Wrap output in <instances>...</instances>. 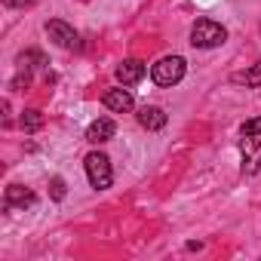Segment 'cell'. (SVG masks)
Returning a JSON list of instances; mask_svg holds the SVG:
<instances>
[{"label":"cell","instance_id":"8","mask_svg":"<svg viewBox=\"0 0 261 261\" xmlns=\"http://www.w3.org/2000/svg\"><path fill=\"white\" fill-rule=\"evenodd\" d=\"M101 101H105V108L114 111V114H126V111H133V105H136L129 89H108Z\"/></svg>","mask_w":261,"mask_h":261},{"label":"cell","instance_id":"11","mask_svg":"<svg viewBox=\"0 0 261 261\" xmlns=\"http://www.w3.org/2000/svg\"><path fill=\"white\" fill-rule=\"evenodd\" d=\"M40 126H43V114H40V111L31 108V111L22 114V129H25V133H37Z\"/></svg>","mask_w":261,"mask_h":261},{"label":"cell","instance_id":"3","mask_svg":"<svg viewBox=\"0 0 261 261\" xmlns=\"http://www.w3.org/2000/svg\"><path fill=\"white\" fill-rule=\"evenodd\" d=\"M83 166H86L89 185H92L95 191H105V188H111V181H114V172H111V160H108L101 151H92V154H86Z\"/></svg>","mask_w":261,"mask_h":261},{"label":"cell","instance_id":"2","mask_svg":"<svg viewBox=\"0 0 261 261\" xmlns=\"http://www.w3.org/2000/svg\"><path fill=\"white\" fill-rule=\"evenodd\" d=\"M185 71H188V62L181 56H166L157 65H151V80L157 86H175V83H181Z\"/></svg>","mask_w":261,"mask_h":261},{"label":"cell","instance_id":"16","mask_svg":"<svg viewBox=\"0 0 261 261\" xmlns=\"http://www.w3.org/2000/svg\"><path fill=\"white\" fill-rule=\"evenodd\" d=\"M7 7H13V10H25V7H34L37 0H4Z\"/></svg>","mask_w":261,"mask_h":261},{"label":"cell","instance_id":"6","mask_svg":"<svg viewBox=\"0 0 261 261\" xmlns=\"http://www.w3.org/2000/svg\"><path fill=\"white\" fill-rule=\"evenodd\" d=\"M114 133H117L114 120H111V117H98V120H92L89 129H86V142H89V145H105V142L114 139Z\"/></svg>","mask_w":261,"mask_h":261},{"label":"cell","instance_id":"5","mask_svg":"<svg viewBox=\"0 0 261 261\" xmlns=\"http://www.w3.org/2000/svg\"><path fill=\"white\" fill-rule=\"evenodd\" d=\"M34 203H37L34 191L31 188H22V185H10L7 194H4V209H28Z\"/></svg>","mask_w":261,"mask_h":261},{"label":"cell","instance_id":"12","mask_svg":"<svg viewBox=\"0 0 261 261\" xmlns=\"http://www.w3.org/2000/svg\"><path fill=\"white\" fill-rule=\"evenodd\" d=\"M19 65H22V68H40V65H46V59H43V53L28 49V53L19 56Z\"/></svg>","mask_w":261,"mask_h":261},{"label":"cell","instance_id":"13","mask_svg":"<svg viewBox=\"0 0 261 261\" xmlns=\"http://www.w3.org/2000/svg\"><path fill=\"white\" fill-rule=\"evenodd\" d=\"M240 136H243V139H258V136H261V117L246 120V123L240 126Z\"/></svg>","mask_w":261,"mask_h":261},{"label":"cell","instance_id":"14","mask_svg":"<svg viewBox=\"0 0 261 261\" xmlns=\"http://www.w3.org/2000/svg\"><path fill=\"white\" fill-rule=\"evenodd\" d=\"M65 194H68V188H65V178H49V197L53 200H65Z\"/></svg>","mask_w":261,"mask_h":261},{"label":"cell","instance_id":"10","mask_svg":"<svg viewBox=\"0 0 261 261\" xmlns=\"http://www.w3.org/2000/svg\"><path fill=\"white\" fill-rule=\"evenodd\" d=\"M233 83H246V86H261V59L249 68V71H243V74H233Z\"/></svg>","mask_w":261,"mask_h":261},{"label":"cell","instance_id":"7","mask_svg":"<svg viewBox=\"0 0 261 261\" xmlns=\"http://www.w3.org/2000/svg\"><path fill=\"white\" fill-rule=\"evenodd\" d=\"M117 80L123 83V86H136L139 80H145V74H148V68L139 62V59H126V62H120L117 65Z\"/></svg>","mask_w":261,"mask_h":261},{"label":"cell","instance_id":"4","mask_svg":"<svg viewBox=\"0 0 261 261\" xmlns=\"http://www.w3.org/2000/svg\"><path fill=\"white\" fill-rule=\"evenodd\" d=\"M46 34H49V40L56 43V46H62V49H71V53H77V49H83V40H80V34L68 25V22H62V19H53V22H46Z\"/></svg>","mask_w":261,"mask_h":261},{"label":"cell","instance_id":"1","mask_svg":"<svg viewBox=\"0 0 261 261\" xmlns=\"http://www.w3.org/2000/svg\"><path fill=\"white\" fill-rule=\"evenodd\" d=\"M227 40V28L212 19H197L191 28V46L194 49H215Z\"/></svg>","mask_w":261,"mask_h":261},{"label":"cell","instance_id":"15","mask_svg":"<svg viewBox=\"0 0 261 261\" xmlns=\"http://www.w3.org/2000/svg\"><path fill=\"white\" fill-rule=\"evenodd\" d=\"M28 83H31V68H28L25 74H19V77L13 80V89H22V92H25V89H28Z\"/></svg>","mask_w":261,"mask_h":261},{"label":"cell","instance_id":"9","mask_svg":"<svg viewBox=\"0 0 261 261\" xmlns=\"http://www.w3.org/2000/svg\"><path fill=\"white\" fill-rule=\"evenodd\" d=\"M136 117H139V123H142L145 129H151V133H157V129L166 126V111L157 108V105H145V108H139Z\"/></svg>","mask_w":261,"mask_h":261}]
</instances>
